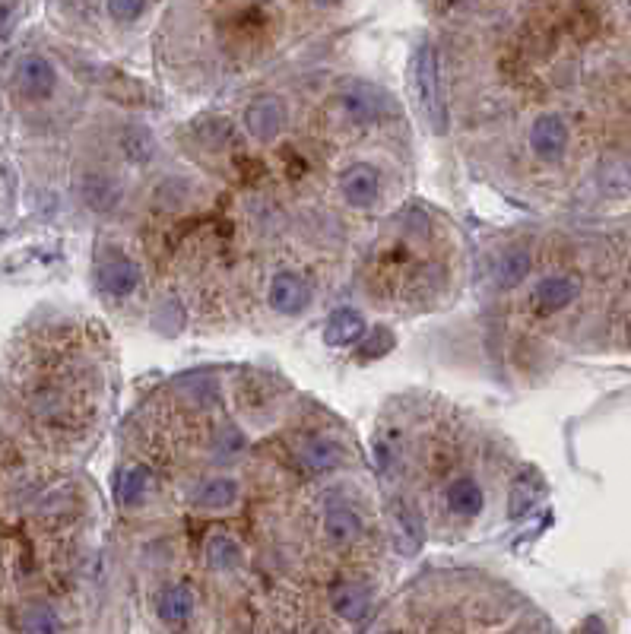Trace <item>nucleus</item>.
Masks as SVG:
<instances>
[{"label": "nucleus", "instance_id": "obj_6", "mask_svg": "<svg viewBox=\"0 0 631 634\" xmlns=\"http://www.w3.org/2000/svg\"><path fill=\"white\" fill-rule=\"evenodd\" d=\"M340 191H343V200L349 203V207L365 210L378 200V172L371 169L368 162L349 165L340 178Z\"/></svg>", "mask_w": 631, "mask_h": 634}, {"label": "nucleus", "instance_id": "obj_8", "mask_svg": "<svg viewBox=\"0 0 631 634\" xmlns=\"http://www.w3.org/2000/svg\"><path fill=\"white\" fill-rule=\"evenodd\" d=\"M574 295H578V283H574V279L546 276L543 283L533 289V305L543 314H555V311H562L568 302H574Z\"/></svg>", "mask_w": 631, "mask_h": 634}, {"label": "nucleus", "instance_id": "obj_20", "mask_svg": "<svg viewBox=\"0 0 631 634\" xmlns=\"http://www.w3.org/2000/svg\"><path fill=\"white\" fill-rule=\"evenodd\" d=\"M305 460L311 463V470L327 473V470H333V466L340 463V451L333 444H327V441H314V444L305 447Z\"/></svg>", "mask_w": 631, "mask_h": 634}, {"label": "nucleus", "instance_id": "obj_5", "mask_svg": "<svg viewBox=\"0 0 631 634\" xmlns=\"http://www.w3.org/2000/svg\"><path fill=\"white\" fill-rule=\"evenodd\" d=\"M530 146L533 153L546 159V162H559L568 149V124L559 115H543L536 118L533 130H530Z\"/></svg>", "mask_w": 631, "mask_h": 634}, {"label": "nucleus", "instance_id": "obj_14", "mask_svg": "<svg viewBox=\"0 0 631 634\" xmlns=\"http://www.w3.org/2000/svg\"><path fill=\"white\" fill-rule=\"evenodd\" d=\"M394 539L406 555H413L422 543V524H419L416 511L406 505V501H400V505L394 508Z\"/></svg>", "mask_w": 631, "mask_h": 634}, {"label": "nucleus", "instance_id": "obj_23", "mask_svg": "<svg viewBox=\"0 0 631 634\" xmlns=\"http://www.w3.org/2000/svg\"><path fill=\"white\" fill-rule=\"evenodd\" d=\"M581 634H609V631L600 615H590V619H584V625H581Z\"/></svg>", "mask_w": 631, "mask_h": 634}, {"label": "nucleus", "instance_id": "obj_15", "mask_svg": "<svg viewBox=\"0 0 631 634\" xmlns=\"http://www.w3.org/2000/svg\"><path fill=\"white\" fill-rule=\"evenodd\" d=\"M333 609H337L343 619L349 622H359L362 615L368 612V590L362 584H340L333 590Z\"/></svg>", "mask_w": 631, "mask_h": 634}, {"label": "nucleus", "instance_id": "obj_11", "mask_svg": "<svg viewBox=\"0 0 631 634\" xmlns=\"http://www.w3.org/2000/svg\"><path fill=\"white\" fill-rule=\"evenodd\" d=\"M362 330H365V321L359 317V311L340 308V311L327 321L324 340H327L330 346H349V343H356V340L362 337Z\"/></svg>", "mask_w": 631, "mask_h": 634}, {"label": "nucleus", "instance_id": "obj_2", "mask_svg": "<svg viewBox=\"0 0 631 634\" xmlns=\"http://www.w3.org/2000/svg\"><path fill=\"white\" fill-rule=\"evenodd\" d=\"M96 283L108 298H127L140 286V267L127 254H111L99 260Z\"/></svg>", "mask_w": 631, "mask_h": 634}, {"label": "nucleus", "instance_id": "obj_1", "mask_svg": "<svg viewBox=\"0 0 631 634\" xmlns=\"http://www.w3.org/2000/svg\"><path fill=\"white\" fill-rule=\"evenodd\" d=\"M413 89L419 111L435 130H444V99H441V70H438V51L425 42L413 54Z\"/></svg>", "mask_w": 631, "mask_h": 634}, {"label": "nucleus", "instance_id": "obj_19", "mask_svg": "<svg viewBox=\"0 0 631 634\" xmlns=\"http://www.w3.org/2000/svg\"><path fill=\"white\" fill-rule=\"evenodd\" d=\"M327 533L333 539H340V543H352V539L362 533V520L352 508H333L327 514Z\"/></svg>", "mask_w": 631, "mask_h": 634}, {"label": "nucleus", "instance_id": "obj_13", "mask_svg": "<svg viewBox=\"0 0 631 634\" xmlns=\"http://www.w3.org/2000/svg\"><path fill=\"white\" fill-rule=\"evenodd\" d=\"M238 498V482L232 476H213L194 492V501L200 508H229Z\"/></svg>", "mask_w": 631, "mask_h": 634}, {"label": "nucleus", "instance_id": "obj_3", "mask_svg": "<svg viewBox=\"0 0 631 634\" xmlns=\"http://www.w3.org/2000/svg\"><path fill=\"white\" fill-rule=\"evenodd\" d=\"M286 124V105L276 96H261L245 108V130L261 143H270Z\"/></svg>", "mask_w": 631, "mask_h": 634}, {"label": "nucleus", "instance_id": "obj_17", "mask_svg": "<svg viewBox=\"0 0 631 634\" xmlns=\"http://www.w3.org/2000/svg\"><path fill=\"white\" fill-rule=\"evenodd\" d=\"M207 562L219 571H229V568H238L241 562V546L235 543V539L229 533H213L207 539Z\"/></svg>", "mask_w": 631, "mask_h": 634}, {"label": "nucleus", "instance_id": "obj_12", "mask_svg": "<svg viewBox=\"0 0 631 634\" xmlns=\"http://www.w3.org/2000/svg\"><path fill=\"white\" fill-rule=\"evenodd\" d=\"M83 200H86V207L105 213V210H111L121 200V188L115 184V178H108L102 172H92L83 181Z\"/></svg>", "mask_w": 631, "mask_h": 634}, {"label": "nucleus", "instance_id": "obj_16", "mask_svg": "<svg viewBox=\"0 0 631 634\" xmlns=\"http://www.w3.org/2000/svg\"><path fill=\"white\" fill-rule=\"evenodd\" d=\"M20 631L23 634H58L61 631V619L54 615L51 606L45 603H29L20 612Z\"/></svg>", "mask_w": 631, "mask_h": 634}, {"label": "nucleus", "instance_id": "obj_7", "mask_svg": "<svg viewBox=\"0 0 631 634\" xmlns=\"http://www.w3.org/2000/svg\"><path fill=\"white\" fill-rule=\"evenodd\" d=\"M311 302V289L299 273H276L270 283V305L280 314H299Z\"/></svg>", "mask_w": 631, "mask_h": 634}, {"label": "nucleus", "instance_id": "obj_22", "mask_svg": "<svg viewBox=\"0 0 631 634\" xmlns=\"http://www.w3.org/2000/svg\"><path fill=\"white\" fill-rule=\"evenodd\" d=\"M108 10H111V16H124V20H137L140 13H146L143 4H111Z\"/></svg>", "mask_w": 631, "mask_h": 634}, {"label": "nucleus", "instance_id": "obj_18", "mask_svg": "<svg viewBox=\"0 0 631 634\" xmlns=\"http://www.w3.org/2000/svg\"><path fill=\"white\" fill-rule=\"evenodd\" d=\"M530 270V254L514 248V251H505L498 260V286L501 289H514L517 283H524V276Z\"/></svg>", "mask_w": 631, "mask_h": 634}, {"label": "nucleus", "instance_id": "obj_21", "mask_svg": "<svg viewBox=\"0 0 631 634\" xmlns=\"http://www.w3.org/2000/svg\"><path fill=\"white\" fill-rule=\"evenodd\" d=\"M143 489H146V473H143V466H137V470L124 473V479L118 482V498L124 505H134Z\"/></svg>", "mask_w": 631, "mask_h": 634}, {"label": "nucleus", "instance_id": "obj_4", "mask_svg": "<svg viewBox=\"0 0 631 634\" xmlns=\"http://www.w3.org/2000/svg\"><path fill=\"white\" fill-rule=\"evenodd\" d=\"M16 86H20L26 99H48L54 86H58V70L42 54H29L16 67Z\"/></svg>", "mask_w": 631, "mask_h": 634}, {"label": "nucleus", "instance_id": "obj_9", "mask_svg": "<svg viewBox=\"0 0 631 634\" xmlns=\"http://www.w3.org/2000/svg\"><path fill=\"white\" fill-rule=\"evenodd\" d=\"M156 612H159V619L165 625H172V628H181L184 622L191 619V612H194V593L184 587V584H172V587H165L159 593V600H156Z\"/></svg>", "mask_w": 631, "mask_h": 634}, {"label": "nucleus", "instance_id": "obj_10", "mask_svg": "<svg viewBox=\"0 0 631 634\" xmlns=\"http://www.w3.org/2000/svg\"><path fill=\"white\" fill-rule=\"evenodd\" d=\"M444 501H448V508L460 517H473L482 511V501H486V495H482V486L473 479V476H460L454 479L448 489H444Z\"/></svg>", "mask_w": 631, "mask_h": 634}]
</instances>
